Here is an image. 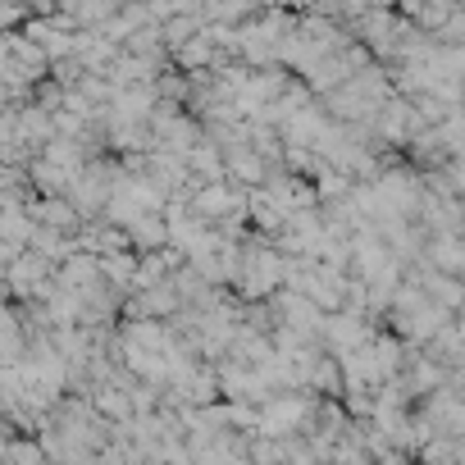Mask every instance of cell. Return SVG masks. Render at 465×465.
<instances>
[{
	"label": "cell",
	"instance_id": "obj_1",
	"mask_svg": "<svg viewBox=\"0 0 465 465\" xmlns=\"http://www.w3.org/2000/svg\"><path fill=\"white\" fill-rule=\"evenodd\" d=\"M228 205H238V196H228V187H205L196 201V214H223Z\"/></svg>",
	"mask_w": 465,
	"mask_h": 465
}]
</instances>
